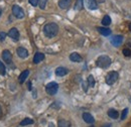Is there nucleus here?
Instances as JSON below:
<instances>
[{
  "label": "nucleus",
  "instance_id": "14",
  "mask_svg": "<svg viewBox=\"0 0 131 127\" xmlns=\"http://www.w3.org/2000/svg\"><path fill=\"white\" fill-rule=\"evenodd\" d=\"M70 60L74 63H80V62H82L83 59L78 52H73L70 55Z\"/></svg>",
  "mask_w": 131,
  "mask_h": 127
},
{
  "label": "nucleus",
  "instance_id": "7",
  "mask_svg": "<svg viewBox=\"0 0 131 127\" xmlns=\"http://www.w3.org/2000/svg\"><path fill=\"white\" fill-rule=\"evenodd\" d=\"M2 59L5 63L7 64H10L11 63V60H12V55L11 52L8 50V49H5L2 51Z\"/></svg>",
  "mask_w": 131,
  "mask_h": 127
},
{
  "label": "nucleus",
  "instance_id": "12",
  "mask_svg": "<svg viewBox=\"0 0 131 127\" xmlns=\"http://www.w3.org/2000/svg\"><path fill=\"white\" fill-rule=\"evenodd\" d=\"M43 60H45V55H43L42 52H39V51L35 52V55H34V57H33V63L38 64V63H40L41 61H43Z\"/></svg>",
  "mask_w": 131,
  "mask_h": 127
},
{
  "label": "nucleus",
  "instance_id": "6",
  "mask_svg": "<svg viewBox=\"0 0 131 127\" xmlns=\"http://www.w3.org/2000/svg\"><path fill=\"white\" fill-rule=\"evenodd\" d=\"M110 41H111V44H112L114 47H119V46H121L122 43H123V36H122V35H114V36L111 37Z\"/></svg>",
  "mask_w": 131,
  "mask_h": 127
},
{
  "label": "nucleus",
  "instance_id": "32",
  "mask_svg": "<svg viewBox=\"0 0 131 127\" xmlns=\"http://www.w3.org/2000/svg\"><path fill=\"white\" fill-rule=\"evenodd\" d=\"M96 1H98V2H100V3H103L105 0H96Z\"/></svg>",
  "mask_w": 131,
  "mask_h": 127
},
{
  "label": "nucleus",
  "instance_id": "20",
  "mask_svg": "<svg viewBox=\"0 0 131 127\" xmlns=\"http://www.w3.org/2000/svg\"><path fill=\"white\" fill-rule=\"evenodd\" d=\"M102 24L105 25V26H108L111 24V18L109 15H105L102 19Z\"/></svg>",
  "mask_w": 131,
  "mask_h": 127
},
{
  "label": "nucleus",
  "instance_id": "26",
  "mask_svg": "<svg viewBox=\"0 0 131 127\" xmlns=\"http://www.w3.org/2000/svg\"><path fill=\"white\" fill-rule=\"evenodd\" d=\"M122 52H123V55H124L125 57H131V50L129 48H124V49L122 50Z\"/></svg>",
  "mask_w": 131,
  "mask_h": 127
},
{
  "label": "nucleus",
  "instance_id": "1",
  "mask_svg": "<svg viewBox=\"0 0 131 127\" xmlns=\"http://www.w3.org/2000/svg\"><path fill=\"white\" fill-rule=\"evenodd\" d=\"M43 32L46 34V36H48L49 38L56 36L59 32V25L54 22H50V23H48L45 25L43 27Z\"/></svg>",
  "mask_w": 131,
  "mask_h": 127
},
{
  "label": "nucleus",
  "instance_id": "30",
  "mask_svg": "<svg viewBox=\"0 0 131 127\" xmlns=\"http://www.w3.org/2000/svg\"><path fill=\"white\" fill-rule=\"evenodd\" d=\"M88 84H86V83H83V89H84V91L85 92H87V90H88Z\"/></svg>",
  "mask_w": 131,
  "mask_h": 127
},
{
  "label": "nucleus",
  "instance_id": "16",
  "mask_svg": "<svg viewBox=\"0 0 131 127\" xmlns=\"http://www.w3.org/2000/svg\"><path fill=\"white\" fill-rule=\"evenodd\" d=\"M71 3H72V0H60L59 1V6L62 9H67L71 6Z\"/></svg>",
  "mask_w": 131,
  "mask_h": 127
},
{
  "label": "nucleus",
  "instance_id": "9",
  "mask_svg": "<svg viewBox=\"0 0 131 127\" xmlns=\"http://www.w3.org/2000/svg\"><path fill=\"white\" fill-rule=\"evenodd\" d=\"M16 54H17V56H18L19 58H21V59H25V58L28 57V51H27V49L22 48V47L17 48Z\"/></svg>",
  "mask_w": 131,
  "mask_h": 127
},
{
  "label": "nucleus",
  "instance_id": "17",
  "mask_svg": "<svg viewBox=\"0 0 131 127\" xmlns=\"http://www.w3.org/2000/svg\"><path fill=\"white\" fill-rule=\"evenodd\" d=\"M97 30H98L102 35L104 36H108L111 34V29L107 28V27H97Z\"/></svg>",
  "mask_w": 131,
  "mask_h": 127
},
{
  "label": "nucleus",
  "instance_id": "4",
  "mask_svg": "<svg viewBox=\"0 0 131 127\" xmlns=\"http://www.w3.org/2000/svg\"><path fill=\"white\" fill-rule=\"evenodd\" d=\"M119 78V74L117 73V72H110V73H108V75L106 76V83H107V85H113L115 82L118 80Z\"/></svg>",
  "mask_w": 131,
  "mask_h": 127
},
{
  "label": "nucleus",
  "instance_id": "29",
  "mask_svg": "<svg viewBox=\"0 0 131 127\" xmlns=\"http://www.w3.org/2000/svg\"><path fill=\"white\" fill-rule=\"evenodd\" d=\"M5 37H6V33L4 31L0 32V41H3L5 39Z\"/></svg>",
  "mask_w": 131,
  "mask_h": 127
},
{
  "label": "nucleus",
  "instance_id": "28",
  "mask_svg": "<svg viewBox=\"0 0 131 127\" xmlns=\"http://www.w3.org/2000/svg\"><path fill=\"white\" fill-rule=\"evenodd\" d=\"M29 1V3L32 5V6H37L38 5V2H39V0H28Z\"/></svg>",
  "mask_w": 131,
  "mask_h": 127
},
{
  "label": "nucleus",
  "instance_id": "3",
  "mask_svg": "<svg viewBox=\"0 0 131 127\" xmlns=\"http://www.w3.org/2000/svg\"><path fill=\"white\" fill-rule=\"evenodd\" d=\"M58 90H59V85H58V83H56V82H50V83H49V84L46 86V91H47V93L50 96L56 95L57 92H58Z\"/></svg>",
  "mask_w": 131,
  "mask_h": 127
},
{
  "label": "nucleus",
  "instance_id": "35",
  "mask_svg": "<svg viewBox=\"0 0 131 127\" xmlns=\"http://www.w3.org/2000/svg\"><path fill=\"white\" fill-rule=\"evenodd\" d=\"M1 12H2V10H1V8H0V15H1Z\"/></svg>",
  "mask_w": 131,
  "mask_h": 127
},
{
  "label": "nucleus",
  "instance_id": "10",
  "mask_svg": "<svg viewBox=\"0 0 131 127\" xmlns=\"http://www.w3.org/2000/svg\"><path fill=\"white\" fill-rule=\"evenodd\" d=\"M68 73H69V70H68L67 68H64V67H59V68H57V70H56V75L59 76V77L66 76Z\"/></svg>",
  "mask_w": 131,
  "mask_h": 127
},
{
  "label": "nucleus",
  "instance_id": "18",
  "mask_svg": "<svg viewBox=\"0 0 131 127\" xmlns=\"http://www.w3.org/2000/svg\"><path fill=\"white\" fill-rule=\"evenodd\" d=\"M108 116L112 119H117L119 117V113L118 111H116L115 109H109L108 110Z\"/></svg>",
  "mask_w": 131,
  "mask_h": 127
},
{
  "label": "nucleus",
  "instance_id": "22",
  "mask_svg": "<svg viewBox=\"0 0 131 127\" xmlns=\"http://www.w3.org/2000/svg\"><path fill=\"white\" fill-rule=\"evenodd\" d=\"M83 1L84 0H77L76 1V4H75V10H81L84 6L83 4Z\"/></svg>",
  "mask_w": 131,
  "mask_h": 127
},
{
  "label": "nucleus",
  "instance_id": "24",
  "mask_svg": "<svg viewBox=\"0 0 131 127\" xmlns=\"http://www.w3.org/2000/svg\"><path fill=\"white\" fill-rule=\"evenodd\" d=\"M0 74L1 75H5L6 74V68L4 66V64L0 61Z\"/></svg>",
  "mask_w": 131,
  "mask_h": 127
},
{
  "label": "nucleus",
  "instance_id": "34",
  "mask_svg": "<svg viewBox=\"0 0 131 127\" xmlns=\"http://www.w3.org/2000/svg\"><path fill=\"white\" fill-rule=\"evenodd\" d=\"M129 29H130V31H131V23L129 24Z\"/></svg>",
  "mask_w": 131,
  "mask_h": 127
},
{
  "label": "nucleus",
  "instance_id": "33",
  "mask_svg": "<svg viewBox=\"0 0 131 127\" xmlns=\"http://www.w3.org/2000/svg\"><path fill=\"white\" fill-rule=\"evenodd\" d=\"M1 115H2V109H1V106H0V117H1Z\"/></svg>",
  "mask_w": 131,
  "mask_h": 127
},
{
  "label": "nucleus",
  "instance_id": "36",
  "mask_svg": "<svg viewBox=\"0 0 131 127\" xmlns=\"http://www.w3.org/2000/svg\"><path fill=\"white\" fill-rule=\"evenodd\" d=\"M90 127H94V126H90Z\"/></svg>",
  "mask_w": 131,
  "mask_h": 127
},
{
  "label": "nucleus",
  "instance_id": "37",
  "mask_svg": "<svg viewBox=\"0 0 131 127\" xmlns=\"http://www.w3.org/2000/svg\"><path fill=\"white\" fill-rule=\"evenodd\" d=\"M130 101H131V99H130Z\"/></svg>",
  "mask_w": 131,
  "mask_h": 127
},
{
  "label": "nucleus",
  "instance_id": "2",
  "mask_svg": "<svg viewBox=\"0 0 131 127\" xmlns=\"http://www.w3.org/2000/svg\"><path fill=\"white\" fill-rule=\"evenodd\" d=\"M112 63L111 59L108 56H100L97 59V66L102 69H107Z\"/></svg>",
  "mask_w": 131,
  "mask_h": 127
},
{
  "label": "nucleus",
  "instance_id": "11",
  "mask_svg": "<svg viewBox=\"0 0 131 127\" xmlns=\"http://www.w3.org/2000/svg\"><path fill=\"white\" fill-rule=\"evenodd\" d=\"M83 119H84L85 122H87V123H89V124H93V123L95 122L94 117H93L90 113H84V114H83Z\"/></svg>",
  "mask_w": 131,
  "mask_h": 127
},
{
  "label": "nucleus",
  "instance_id": "21",
  "mask_svg": "<svg viewBox=\"0 0 131 127\" xmlns=\"http://www.w3.org/2000/svg\"><path fill=\"white\" fill-rule=\"evenodd\" d=\"M33 123V120L30 118H25L23 119L21 122H20V126H27V125H30Z\"/></svg>",
  "mask_w": 131,
  "mask_h": 127
},
{
  "label": "nucleus",
  "instance_id": "5",
  "mask_svg": "<svg viewBox=\"0 0 131 127\" xmlns=\"http://www.w3.org/2000/svg\"><path fill=\"white\" fill-rule=\"evenodd\" d=\"M12 13L17 18H23L24 17V11H23V9L20 6H18V5H13L12 6Z\"/></svg>",
  "mask_w": 131,
  "mask_h": 127
},
{
  "label": "nucleus",
  "instance_id": "13",
  "mask_svg": "<svg viewBox=\"0 0 131 127\" xmlns=\"http://www.w3.org/2000/svg\"><path fill=\"white\" fill-rule=\"evenodd\" d=\"M86 5L89 9L91 10H95L98 8V5H97V1L96 0H86Z\"/></svg>",
  "mask_w": 131,
  "mask_h": 127
},
{
  "label": "nucleus",
  "instance_id": "15",
  "mask_svg": "<svg viewBox=\"0 0 131 127\" xmlns=\"http://www.w3.org/2000/svg\"><path fill=\"white\" fill-rule=\"evenodd\" d=\"M28 75H29V71H28V70H24V71L19 75V77H18V81H19V83H20V84L24 83V82H25V80L27 79Z\"/></svg>",
  "mask_w": 131,
  "mask_h": 127
},
{
  "label": "nucleus",
  "instance_id": "23",
  "mask_svg": "<svg viewBox=\"0 0 131 127\" xmlns=\"http://www.w3.org/2000/svg\"><path fill=\"white\" fill-rule=\"evenodd\" d=\"M88 86L89 87H94L95 86V79H94V77L92 75H90L88 77Z\"/></svg>",
  "mask_w": 131,
  "mask_h": 127
},
{
  "label": "nucleus",
  "instance_id": "19",
  "mask_svg": "<svg viewBox=\"0 0 131 127\" xmlns=\"http://www.w3.org/2000/svg\"><path fill=\"white\" fill-rule=\"evenodd\" d=\"M59 127H71V122L66 120V119H60L59 120V123H58Z\"/></svg>",
  "mask_w": 131,
  "mask_h": 127
},
{
  "label": "nucleus",
  "instance_id": "27",
  "mask_svg": "<svg viewBox=\"0 0 131 127\" xmlns=\"http://www.w3.org/2000/svg\"><path fill=\"white\" fill-rule=\"evenodd\" d=\"M127 114H128V108H125V109L123 110V112H122V115H121V120H124V119L126 118Z\"/></svg>",
  "mask_w": 131,
  "mask_h": 127
},
{
  "label": "nucleus",
  "instance_id": "25",
  "mask_svg": "<svg viewBox=\"0 0 131 127\" xmlns=\"http://www.w3.org/2000/svg\"><path fill=\"white\" fill-rule=\"evenodd\" d=\"M47 2H48V0H39V2H38V5H39L40 9H45V8H46Z\"/></svg>",
  "mask_w": 131,
  "mask_h": 127
},
{
  "label": "nucleus",
  "instance_id": "31",
  "mask_svg": "<svg viewBox=\"0 0 131 127\" xmlns=\"http://www.w3.org/2000/svg\"><path fill=\"white\" fill-rule=\"evenodd\" d=\"M102 127H111V124H105V125H103Z\"/></svg>",
  "mask_w": 131,
  "mask_h": 127
},
{
  "label": "nucleus",
  "instance_id": "8",
  "mask_svg": "<svg viewBox=\"0 0 131 127\" xmlns=\"http://www.w3.org/2000/svg\"><path fill=\"white\" fill-rule=\"evenodd\" d=\"M8 35H9L14 41H17V40L19 39V31L17 30V28H15V27H12V28L9 29Z\"/></svg>",
  "mask_w": 131,
  "mask_h": 127
}]
</instances>
